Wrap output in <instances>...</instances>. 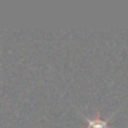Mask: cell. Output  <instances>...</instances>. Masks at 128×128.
Returning a JSON list of instances; mask_svg holds the SVG:
<instances>
[{"label": "cell", "mask_w": 128, "mask_h": 128, "mask_svg": "<svg viewBox=\"0 0 128 128\" xmlns=\"http://www.w3.org/2000/svg\"><path fill=\"white\" fill-rule=\"evenodd\" d=\"M80 114L87 123V128H120V127H113L109 124V120L113 118L116 112L110 113L107 118H102L99 112H96L93 116H86L83 113H80Z\"/></svg>", "instance_id": "1"}]
</instances>
